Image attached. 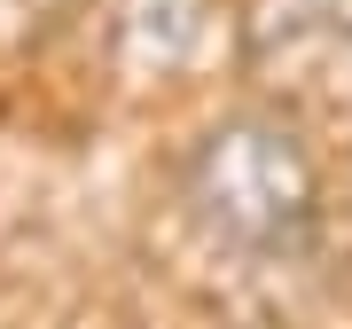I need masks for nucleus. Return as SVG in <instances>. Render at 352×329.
I'll list each match as a JSON object with an SVG mask.
<instances>
[{"mask_svg":"<svg viewBox=\"0 0 352 329\" xmlns=\"http://www.w3.org/2000/svg\"><path fill=\"white\" fill-rule=\"evenodd\" d=\"M180 189H188L204 228L219 243H235V251H251V259H298L321 228L314 149L266 110H235L219 126H204Z\"/></svg>","mask_w":352,"mask_h":329,"instance_id":"obj_1","label":"nucleus"}]
</instances>
